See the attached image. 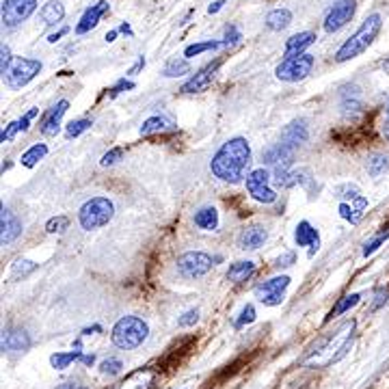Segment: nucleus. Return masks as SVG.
Masks as SVG:
<instances>
[{
	"instance_id": "1",
	"label": "nucleus",
	"mask_w": 389,
	"mask_h": 389,
	"mask_svg": "<svg viewBox=\"0 0 389 389\" xmlns=\"http://www.w3.org/2000/svg\"><path fill=\"white\" fill-rule=\"evenodd\" d=\"M249 167H251V147L249 141L242 136L229 138L227 143H223L210 163V171L221 182H229V184H238L246 175V171H249Z\"/></svg>"
},
{
	"instance_id": "2",
	"label": "nucleus",
	"mask_w": 389,
	"mask_h": 389,
	"mask_svg": "<svg viewBox=\"0 0 389 389\" xmlns=\"http://www.w3.org/2000/svg\"><path fill=\"white\" fill-rule=\"evenodd\" d=\"M355 327L357 323L355 320H346L344 325H340L335 329V333L327 335L325 340H320L314 350H309V355L305 357V365L307 368H327L335 361H340L350 344H352V338H355Z\"/></svg>"
},
{
	"instance_id": "3",
	"label": "nucleus",
	"mask_w": 389,
	"mask_h": 389,
	"mask_svg": "<svg viewBox=\"0 0 389 389\" xmlns=\"http://www.w3.org/2000/svg\"><path fill=\"white\" fill-rule=\"evenodd\" d=\"M381 26H383V17L379 13H372L370 17H365V22L340 46L338 55H335V61L346 63L350 59H357L359 55H363V52L372 46L374 39L379 37Z\"/></svg>"
},
{
	"instance_id": "4",
	"label": "nucleus",
	"mask_w": 389,
	"mask_h": 389,
	"mask_svg": "<svg viewBox=\"0 0 389 389\" xmlns=\"http://www.w3.org/2000/svg\"><path fill=\"white\" fill-rule=\"evenodd\" d=\"M150 327L143 318L136 316H123L113 327V344L121 350H134L147 340Z\"/></svg>"
},
{
	"instance_id": "5",
	"label": "nucleus",
	"mask_w": 389,
	"mask_h": 389,
	"mask_svg": "<svg viewBox=\"0 0 389 389\" xmlns=\"http://www.w3.org/2000/svg\"><path fill=\"white\" fill-rule=\"evenodd\" d=\"M113 217H115V206H113L111 199H106V197H93L89 201H84L82 208L78 210L80 227L87 229V232L109 225V221Z\"/></svg>"
},
{
	"instance_id": "6",
	"label": "nucleus",
	"mask_w": 389,
	"mask_h": 389,
	"mask_svg": "<svg viewBox=\"0 0 389 389\" xmlns=\"http://www.w3.org/2000/svg\"><path fill=\"white\" fill-rule=\"evenodd\" d=\"M314 69V57L311 55H298V57H286L275 69V76L284 82H298L311 74Z\"/></svg>"
},
{
	"instance_id": "7",
	"label": "nucleus",
	"mask_w": 389,
	"mask_h": 389,
	"mask_svg": "<svg viewBox=\"0 0 389 389\" xmlns=\"http://www.w3.org/2000/svg\"><path fill=\"white\" fill-rule=\"evenodd\" d=\"M42 61L37 59H13L9 72H7V84L11 89H22L30 80L37 78L42 72Z\"/></svg>"
},
{
	"instance_id": "8",
	"label": "nucleus",
	"mask_w": 389,
	"mask_h": 389,
	"mask_svg": "<svg viewBox=\"0 0 389 389\" xmlns=\"http://www.w3.org/2000/svg\"><path fill=\"white\" fill-rule=\"evenodd\" d=\"M288 286H290V277L288 275H279V277H273L269 281H264V284H260L255 288V296L260 298L262 305L277 307V305L284 303Z\"/></svg>"
},
{
	"instance_id": "9",
	"label": "nucleus",
	"mask_w": 389,
	"mask_h": 389,
	"mask_svg": "<svg viewBox=\"0 0 389 389\" xmlns=\"http://www.w3.org/2000/svg\"><path fill=\"white\" fill-rule=\"evenodd\" d=\"M215 266V260L201 251H188L178 257V271L186 279H199Z\"/></svg>"
},
{
	"instance_id": "10",
	"label": "nucleus",
	"mask_w": 389,
	"mask_h": 389,
	"mask_svg": "<svg viewBox=\"0 0 389 389\" xmlns=\"http://www.w3.org/2000/svg\"><path fill=\"white\" fill-rule=\"evenodd\" d=\"M269 182H271V173L264 167L255 169L246 175V190H249L251 197L260 203H275L277 192L269 186Z\"/></svg>"
},
{
	"instance_id": "11",
	"label": "nucleus",
	"mask_w": 389,
	"mask_h": 389,
	"mask_svg": "<svg viewBox=\"0 0 389 389\" xmlns=\"http://www.w3.org/2000/svg\"><path fill=\"white\" fill-rule=\"evenodd\" d=\"M37 9V0H5L3 3V24L13 28L26 22Z\"/></svg>"
},
{
	"instance_id": "12",
	"label": "nucleus",
	"mask_w": 389,
	"mask_h": 389,
	"mask_svg": "<svg viewBox=\"0 0 389 389\" xmlns=\"http://www.w3.org/2000/svg\"><path fill=\"white\" fill-rule=\"evenodd\" d=\"M355 11H357L355 0H340V3H335L325 17V30L327 33H338L340 28H344L352 20Z\"/></svg>"
},
{
	"instance_id": "13",
	"label": "nucleus",
	"mask_w": 389,
	"mask_h": 389,
	"mask_svg": "<svg viewBox=\"0 0 389 389\" xmlns=\"http://www.w3.org/2000/svg\"><path fill=\"white\" fill-rule=\"evenodd\" d=\"M221 59H217L215 63H210V65H206V67H201L197 74H194L190 80H186L184 84H182V93H201V91H206L208 87L212 84V80L217 78V74H219V69H221Z\"/></svg>"
},
{
	"instance_id": "14",
	"label": "nucleus",
	"mask_w": 389,
	"mask_h": 389,
	"mask_svg": "<svg viewBox=\"0 0 389 389\" xmlns=\"http://www.w3.org/2000/svg\"><path fill=\"white\" fill-rule=\"evenodd\" d=\"M156 379H158L156 370H152V368H138V370H134L132 374H128L126 379L115 383L109 389H154L156 387Z\"/></svg>"
},
{
	"instance_id": "15",
	"label": "nucleus",
	"mask_w": 389,
	"mask_h": 389,
	"mask_svg": "<svg viewBox=\"0 0 389 389\" xmlns=\"http://www.w3.org/2000/svg\"><path fill=\"white\" fill-rule=\"evenodd\" d=\"M296 150L286 145V143H275L273 147H269L266 152H262V163L264 165H275V167H290L294 161Z\"/></svg>"
},
{
	"instance_id": "16",
	"label": "nucleus",
	"mask_w": 389,
	"mask_h": 389,
	"mask_svg": "<svg viewBox=\"0 0 389 389\" xmlns=\"http://www.w3.org/2000/svg\"><path fill=\"white\" fill-rule=\"evenodd\" d=\"M269 240V232L264 225H251L242 229V234L238 236V249L242 251H255Z\"/></svg>"
},
{
	"instance_id": "17",
	"label": "nucleus",
	"mask_w": 389,
	"mask_h": 389,
	"mask_svg": "<svg viewBox=\"0 0 389 389\" xmlns=\"http://www.w3.org/2000/svg\"><path fill=\"white\" fill-rule=\"evenodd\" d=\"M67 109H69V102H67V100H61V102H57V104L52 106V109L44 115V119H42V134H44V136H57V134H59L61 119H63V115L67 113Z\"/></svg>"
},
{
	"instance_id": "18",
	"label": "nucleus",
	"mask_w": 389,
	"mask_h": 389,
	"mask_svg": "<svg viewBox=\"0 0 389 389\" xmlns=\"http://www.w3.org/2000/svg\"><path fill=\"white\" fill-rule=\"evenodd\" d=\"M294 242H296V246H309V257H314L318 246H320L318 229L309 221H300L294 229Z\"/></svg>"
},
{
	"instance_id": "19",
	"label": "nucleus",
	"mask_w": 389,
	"mask_h": 389,
	"mask_svg": "<svg viewBox=\"0 0 389 389\" xmlns=\"http://www.w3.org/2000/svg\"><path fill=\"white\" fill-rule=\"evenodd\" d=\"M109 13V3L106 0H100V3L91 5L89 9H87L80 17V22L76 24V33L78 35H84V33H89L91 28H96L100 24L102 17Z\"/></svg>"
},
{
	"instance_id": "20",
	"label": "nucleus",
	"mask_w": 389,
	"mask_h": 389,
	"mask_svg": "<svg viewBox=\"0 0 389 389\" xmlns=\"http://www.w3.org/2000/svg\"><path fill=\"white\" fill-rule=\"evenodd\" d=\"M281 143H286L294 150H298L300 145L307 141V121L305 119H294L290 121L288 126L284 128V132H281Z\"/></svg>"
},
{
	"instance_id": "21",
	"label": "nucleus",
	"mask_w": 389,
	"mask_h": 389,
	"mask_svg": "<svg viewBox=\"0 0 389 389\" xmlns=\"http://www.w3.org/2000/svg\"><path fill=\"white\" fill-rule=\"evenodd\" d=\"M0 229H3V232H0V242H3V246H5V244H11L17 236L22 234V223L11 210L3 208V212H0Z\"/></svg>"
},
{
	"instance_id": "22",
	"label": "nucleus",
	"mask_w": 389,
	"mask_h": 389,
	"mask_svg": "<svg viewBox=\"0 0 389 389\" xmlns=\"http://www.w3.org/2000/svg\"><path fill=\"white\" fill-rule=\"evenodd\" d=\"M311 44H316V33L303 30V33L292 35V37L286 42L284 52H286V57H298V55H305V50H307Z\"/></svg>"
},
{
	"instance_id": "23",
	"label": "nucleus",
	"mask_w": 389,
	"mask_h": 389,
	"mask_svg": "<svg viewBox=\"0 0 389 389\" xmlns=\"http://www.w3.org/2000/svg\"><path fill=\"white\" fill-rule=\"evenodd\" d=\"M30 348V335L22 329H11L3 335V350L5 352H24Z\"/></svg>"
},
{
	"instance_id": "24",
	"label": "nucleus",
	"mask_w": 389,
	"mask_h": 389,
	"mask_svg": "<svg viewBox=\"0 0 389 389\" xmlns=\"http://www.w3.org/2000/svg\"><path fill=\"white\" fill-rule=\"evenodd\" d=\"M192 221H194V225H197L199 229H206V232H215V229L219 227V212L212 208V206H206V208L194 212Z\"/></svg>"
},
{
	"instance_id": "25",
	"label": "nucleus",
	"mask_w": 389,
	"mask_h": 389,
	"mask_svg": "<svg viewBox=\"0 0 389 389\" xmlns=\"http://www.w3.org/2000/svg\"><path fill=\"white\" fill-rule=\"evenodd\" d=\"M255 275V264L249 262V260H244V262H236L229 266L227 271V279L232 281V284H242V281L246 279H251Z\"/></svg>"
},
{
	"instance_id": "26",
	"label": "nucleus",
	"mask_w": 389,
	"mask_h": 389,
	"mask_svg": "<svg viewBox=\"0 0 389 389\" xmlns=\"http://www.w3.org/2000/svg\"><path fill=\"white\" fill-rule=\"evenodd\" d=\"M167 130H173V123L167 119V117H161V115H156V117H150L143 126H141V134L143 136H152V134H163Z\"/></svg>"
},
{
	"instance_id": "27",
	"label": "nucleus",
	"mask_w": 389,
	"mask_h": 389,
	"mask_svg": "<svg viewBox=\"0 0 389 389\" xmlns=\"http://www.w3.org/2000/svg\"><path fill=\"white\" fill-rule=\"evenodd\" d=\"M63 17H65V7L59 3V0H50V3L44 5V9H42V20H44V24L57 26V24L63 20Z\"/></svg>"
},
{
	"instance_id": "28",
	"label": "nucleus",
	"mask_w": 389,
	"mask_h": 389,
	"mask_svg": "<svg viewBox=\"0 0 389 389\" xmlns=\"http://www.w3.org/2000/svg\"><path fill=\"white\" fill-rule=\"evenodd\" d=\"M80 348H82V344L76 342L72 352H57V355H52L50 357L52 368H55V370H65V368H69V363L80 361V357H82V350Z\"/></svg>"
},
{
	"instance_id": "29",
	"label": "nucleus",
	"mask_w": 389,
	"mask_h": 389,
	"mask_svg": "<svg viewBox=\"0 0 389 389\" xmlns=\"http://www.w3.org/2000/svg\"><path fill=\"white\" fill-rule=\"evenodd\" d=\"M292 22V11L290 9H273L266 15V26L271 30H284Z\"/></svg>"
},
{
	"instance_id": "30",
	"label": "nucleus",
	"mask_w": 389,
	"mask_h": 389,
	"mask_svg": "<svg viewBox=\"0 0 389 389\" xmlns=\"http://www.w3.org/2000/svg\"><path fill=\"white\" fill-rule=\"evenodd\" d=\"M361 300V294H346V296H342L338 303H335V307L329 311V316L325 318V323H331L333 318H338V316H342V314H346V311H350L352 307H355L357 303Z\"/></svg>"
},
{
	"instance_id": "31",
	"label": "nucleus",
	"mask_w": 389,
	"mask_h": 389,
	"mask_svg": "<svg viewBox=\"0 0 389 389\" xmlns=\"http://www.w3.org/2000/svg\"><path fill=\"white\" fill-rule=\"evenodd\" d=\"M389 169V158L385 154H374L368 158V173L370 178H381V175Z\"/></svg>"
},
{
	"instance_id": "32",
	"label": "nucleus",
	"mask_w": 389,
	"mask_h": 389,
	"mask_svg": "<svg viewBox=\"0 0 389 389\" xmlns=\"http://www.w3.org/2000/svg\"><path fill=\"white\" fill-rule=\"evenodd\" d=\"M46 154H48V145H46V143H35L30 150H26V152L22 154V165H24L26 169H30V167L37 165Z\"/></svg>"
},
{
	"instance_id": "33",
	"label": "nucleus",
	"mask_w": 389,
	"mask_h": 389,
	"mask_svg": "<svg viewBox=\"0 0 389 389\" xmlns=\"http://www.w3.org/2000/svg\"><path fill=\"white\" fill-rule=\"evenodd\" d=\"M188 72H190L188 59H171L167 63V67L163 69V76H167V78H180V76H184Z\"/></svg>"
},
{
	"instance_id": "34",
	"label": "nucleus",
	"mask_w": 389,
	"mask_h": 389,
	"mask_svg": "<svg viewBox=\"0 0 389 389\" xmlns=\"http://www.w3.org/2000/svg\"><path fill=\"white\" fill-rule=\"evenodd\" d=\"M219 48H225V42H201V44H190V46L184 50V57H186V59H192V57L203 55V52L219 50Z\"/></svg>"
},
{
	"instance_id": "35",
	"label": "nucleus",
	"mask_w": 389,
	"mask_h": 389,
	"mask_svg": "<svg viewBox=\"0 0 389 389\" xmlns=\"http://www.w3.org/2000/svg\"><path fill=\"white\" fill-rule=\"evenodd\" d=\"M93 126V119H89V117H82V119H74V121H69L67 123V128H65V136L67 138H76V136H80L82 132H87Z\"/></svg>"
},
{
	"instance_id": "36",
	"label": "nucleus",
	"mask_w": 389,
	"mask_h": 389,
	"mask_svg": "<svg viewBox=\"0 0 389 389\" xmlns=\"http://www.w3.org/2000/svg\"><path fill=\"white\" fill-rule=\"evenodd\" d=\"M387 240H389V227L381 229V232H379L374 238H370V240L363 244V257H368V255H372L374 251H379Z\"/></svg>"
},
{
	"instance_id": "37",
	"label": "nucleus",
	"mask_w": 389,
	"mask_h": 389,
	"mask_svg": "<svg viewBox=\"0 0 389 389\" xmlns=\"http://www.w3.org/2000/svg\"><path fill=\"white\" fill-rule=\"evenodd\" d=\"M35 269H37V264H35L33 260H15L13 266H11V275H13V277H26V275H30Z\"/></svg>"
},
{
	"instance_id": "38",
	"label": "nucleus",
	"mask_w": 389,
	"mask_h": 389,
	"mask_svg": "<svg viewBox=\"0 0 389 389\" xmlns=\"http://www.w3.org/2000/svg\"><path fill=\"white\" fill-rule=\"evenodd\" d=\"M121 370H123V363L117 357H109L100 363V372L106 377H117V374H121Z\"/></svg>"
},
{
	"instance_id": "39",
	"label": "nucleus",
	"mask_w": 389,
	"mask_h": 389,
	"mask_svg": "<svg viewBox=\"0 0 389 389\" xmlns=\"http://www.w3.org/2000/svg\"><path fill=\"white\" fill-rule=\"evenodd\" d=\"M253 320H255V307H253V305H244L242 311L238 314V318L234 320V327H236V329H242V327H246V325H251Z\"/></svg>"
},
{
	"instance_id": "40",
	"label": "nucleus",
	"mask_w": 389,
	"mask_h": 389,
	"mask_svg": "<svg viewBox=\"0 0 389 389\" xmlns=\"http://www.w3.org/2000/svg\"><path fill=\"white\" fill-rule=\"evenodd\" d=\"M67 225H69L67 217H55V219H50L46 223V232L48 234H61V232H65V229H67Z\"/></svg>"
},
{
	"instance_id": "41",
	"label": "nucleus",
	"mask_w": 389,
	"mask_h": 389,
	"mask_svg": "<svg viewBox=\"0 0 389 389\" xmlns=\"http://www.w3.org/2000/svg\"><path fill=\"white\" fill-rule=\"evenodd\" d=\"M123 158V147H113L111 152H106L104 156H102V161H100V165L102 167H113V165H117L119 161Z\"/></svg>"
},
{
	"instance_id": "42",
	"label": "nucleus",
	"mask_w": 389,
	"mask_h": 389,
	"mask_svg": "<svg viewBox=\"0 0 389 389\" xmlns=\"http://www.w3.org/2000/svg\"><path fill=\"white\" fill-rule=\"evenodd\" d=\"M11 63H13V59H11V50H9L7 46H3V50H0V74H3V78L7 76Z\"/></svg>"
},
{
	"instance_id": "43",
	"label": "nucleus",
	"mask_w": 389,
	"mask_h": 389,
	"mask_svg": "<svg viewBox=\"0 0 389 389\" xmlns=\"http://www.w3.org/2000/svg\"><path fill=\"white\" fill-rule=\"evenodd\" d=\"M359 194H361L359 188H357V186H350V184L338 188V197H340V199H350V201H355V199L359 197Z\"/></svg>"
},
{
	"instance_id": "44",
	"label": "nucleus",
	"mask_w": 389,
	"mask_h": 389,
	"mask_svg": "<svg viewBox=\"0 0 389 389\" xmlns=\"http://www.w3.org/2000/svg\"><path fill=\"white\" fill-rule=\"evenodd\" d=\"M17 132H22V128H20V121H11L9 126L3 130V134H0V141H3V143H7V141H11Z\"/></svg>"
},
{
	"instance_id": "45",
	"label": "nucleus",
	"mask_w": 389,
	"mask_h": 389,
	"mask_svg": "<svg viewBox=\"0 0 389 389\" xmlns=\"http://www.w3.org/2000/svg\"><path fill=\"white\" fill-rule=\"evenodd\" d=\"M242 39V35H240V30L236 28V26H229L227 28V33H225V48H229V46H236L238 42Z\"/></svg>"
},
{
	"instance_id": "46",
	"label": "nucleus",
	"mask_w": 389,
	"mask_h": 389,
	"mask_svg": "<svg viewBox=\"0 0 389 389\" xmlns=\"http://www.w3.org/2000/svg\"><path fill=\"white\" fill-rule=\"evenodd\" d=\"M197 320H199V309H188V311L180 318V320H178V325H180V327H192Z\"/></svg>"
},
{
	"instance_id": "47",
	"label": "nucleus",
	"mask_w": 389,
	"mask_h": 389,
	"mask_svg": "<svg viewBox=\"0 0 389 389\" xmlns=\"http://www.w3.org/2000/svg\"><path fill=\"white\" fill-rule=\"evenodd\" d=\"M130 89H134V82L132 80H126V78H121L113 89H111V98H117L119 93H123V91H130Z\"/></svg>"
},
{
	"instance_id": "48",
	"label": "nucleus",
	"mask_w": 389,
	"mask_h": 389,
	"mask_svg": "<svg viewBox=\"0 0 389 389\" xmlns=\"http://www.w3.org/2000/svg\"><path fill=\"white\" fill-rule=\"evenodd\" d=\"M387 298H389V292H387L385 288L377 290V294H374V303H372V307H370V311H377V309H381V307L387 303Z\"/></svg>"
},
{
	"instance_id": "49",
	"label": "nucleus",
	"mask_w": 389,
	"mask_h": 389,
	"mask_svg": "<svg viewBox=\"0 0 389 389\" xmlns=\"http://www.w3.org/2000/svg\"><path fill=\"white\" fill-rule=\"evenodd\" d=\"M294 262H296V253H294V251H288V253H284L281 257H277L275 266H277V269H288V266H292Z\"/></svg>"
},
{
	"instance_id": "50",
	"label": "nucleus",
	"mask_w": 389,
	"mask_h": 389,
	"mask_svg": "<svg viewBox=\"0 0 389 389\" xmlns=\"http://www.w3.org/2000/svg\"><path fill=\"white\" fill-rule=\"evenodd\" d=\"M37 113H39V109H30L24 117H20L17 121H20V128H22V132H26L28 128H30V121L37 117Z\"/></svg>"
},
{
	"instance_id": "51",
	"label": "nucleus",
	"mask_w": 389,
	"mask_h": 389,
	"mask_svg": "<svg viewBox=\"0 0 389 389\" xmlns=\"http://www.w3.org/2000/svg\"><path fill=\"white\" fill-rule=\"evenodd\" d=\"M67 33H69V26H63L61 30H57V33H52V35H50V37H48V42H50V44H57V42H59V39L63 37V35H67Z\"/></svg>"
},
{
	"instance_id": "52",
	"label": "nucleus",
	"mask_w": 389,
	"mask_h": 389,
	"mask_svg": "<svg viewBox=\"0 0 389 389\" xmlns=\"http://www.w3.org/2000/svg\"><path fill=\"white\" fill-rule=\"evenodd\" d=\"M143 67H145V57H138L136 65H134V67L130 69V72H128V74H132V76H134V74H136V72H141V69H143Z\"/></svg>"
},
{
	"instance_id": "53",
	"label": "nucleus",
	"mask_w": 389,
	"mask_h": 389,
	"mask_svg": "<svg viewBox=\"0 0 389 389\" xmlns=\"http://www.w3.org/2000/svg\"><path fill=\"white\" fill-rule=\"evenodd\" d=\"M57 389H89V387H84V385H78V383H61Z\"/></svg>"
},
{
	"instance_id": "54",
	"label": "nucleus",
	"mask_w": 389,
	"mask_h": 389,
	"mask_svg": "<svg viewBox=\"0 0 389 389\" xmlns=\"http://www.w3.org/2000/svg\"><path fill=\"white\" fill-rule=\"evenodd\" d=\"M223 3H225V0H217V3H212V5L208 7V13H219L221 7H223Z\"/></svg>"
},
{
	"instance_id": "55",
	"label": "nucleus",
	"mask_w": 389,
	"mask_h": 389,
	"mask_svg": "<svg viewBox=\"0 0 389 389\" xmlns=\"http://www.w3.org/2000/svg\"><path fill=\"white\" fill-rule=\"evenodd\" d=\"M80 361H82L84 365H89V368H91V365L96 363V355H82Z\"/></svg>"
},
{
	"instance_id": "56",
	"label": "nucleus",
	"mask_w": 389,
	"mask_h": 389,
	"mask_svg": "<svg viewBox=\"0 0 389 389\" xmlns=\"http://www.w3.org/2000/svg\"><path fill=\"white\" fill-rule=\"evenodd\" d=\"M100 331H102V327H100V325H93V327H89V329H84L82 335H91V333H100Z\"/></svg>"
},
{
	"instance_id": "57",
	"label": "nucleus",
	"mask_w": 389,
	"mask_h": 389,
	"mask_svg": "<svg viewBox=\"0 0 389 389\" xmlns=\"http://www.w3.org/2000/svg\"><path fill=\"white\" fill-rule=\"evenodd\" d=\"M117 33H119V30H111V33H106V42H109V44H111V42H115V39H117Z\"/></svg>"
},
{
	"instance_id": "58",
	"label": "nucleus",
	"mask_w": 389,
	"mask_h": 389,
	"mask_svg": "<svg viewBox=\"0 0 389 389\" xmlns=\"http://www.w3.org/2000/svg\"><path fill=\"white\" fill-rule=\"evenodd\" d=\"M383 136L389 141V117L385 119V123H383Z\"/></svg>"
},
{
	"instance_id": "59",
	"label": "nucleus",
	"mask_w": 389,
	"mask_h": 389,
	"mask_svg": "<svg viewBox=\"0 0 389 389\" xmlns=\"http://www.w3.org/2000/svg\"><path fill=\"white\" fill-rule=\"evenodd\" d=\"M119 30H121V33H126V35H132V28H130L128 22H123V24L119 26Z\"/></svg>"
},
{
	"instance_id": "60",
	"label": "nucleus",
	"mask_w": 389,
	"mask_h": 389,
	"mask_svg": "<svg viewBox=\"0 0 389 389\" xmlns=\"http://www.w3.org/2000/svg\"><path fill=\"white\" fill-rule=\"evenodd\" d=\"M383 69H385V72H387V74H389V59H387V61H385V63H383Z\"/></svg>"
},
{
	"instance_id": "61",
	"label": "nucleus",
	"mask_w": 389,
	"mask_h": 389,
	"mask_svg": "<svg viewBox=\"0 0 389 389\" xmlns=\"http://www.w3.org/2000/svg\"><path fill=\"white\" fill-rule=\"evenodd\" d=\"M385 111H387V115H389V104H387V109H385Z\"/></svg>"
}]
</instances>
